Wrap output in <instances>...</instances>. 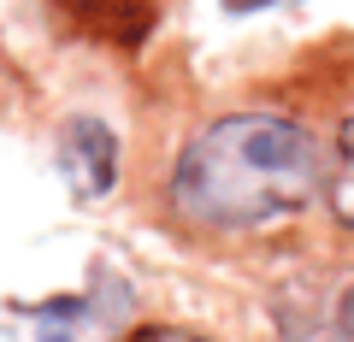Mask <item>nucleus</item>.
<instances>
[{"label":"nucleus","instance_id":"nucleus-1","mask_svg":"<svg viewBox=\"0 0 354 342\" xmlns=\"http://www.w3.org/2000/svg\"><path fill=\"white\" fill-rule=\"evenodd\" d=\"M325 195V153L301 118L242 106L201 124L171 160L165 207L201 236H260Z\"/></svg>","mask_w":354,"mask_h":342},{"label":"nucleus","instance_id":"nucleus-2","mask_svg":"<svg viewBox=\"0 0 354 342\" xmlns=\"http://www.w3.org/2000/svg\"><path fill=\"white\" fill-rule=\"evenodd\" d=\"M283 342H354V266L301 272L272 301Z\"/></svg>","mask_w":354,"mask_h":342},{"label":"nucleus","instance_id":"nucleus-3","mask_svg":"<svg viewBox=\"0 0 354 342\" xmlns=\"http://www.w3.org/2000/svg\"><path fill=\"white\" fill-rule=\"evenodd\" d=\"M59 171L71 178V189L83 195V201H101L106 189L118 183V136L113 124H101V118H65L59 130Z\"/></svg>","mask_w":354,"mask_h":342},{"label":"nucleus","instance_id":"nucleus-4","mask_svg":"<svg viewBox=\"0 0 354 342\" xmlns=\"http://www.w3.org/2000/svg\"><path fill=\"white\" fill-rule=\"evenodd\" d=\"M71 6L88 30H101L106 41H124V48H136L153 30V18H160L153 0H71Z\"/></svg>","mask_w":354,"mask_h":342},{"label":"nucleus","instance_id":"nucleus-5","mask_svg":"<svg viewBox=\"0 0 354 342\" xmlns=\"http://www.w3.org/2000/svg\"><path fill=\"white\" fill-rule=\"evenodd\" d=\"M325 207L342 230H354V113L337 118L325 148Z\"/></svg>","mask_w":354,"mask_h":342},{"label":"nucleus","instance_id":"nucleus-6","mask_svg":"<svg viewBox=\"0 0 354 342\" xmlns=\"http://www.w3.org/2000/svg\"><path fill=\"white\" fill-rule=\"evenodd\" d=\"M124 342H213V336H201L189 325H136Z\"/></svg>","mask_w":354,"mask_h":342},{"label":"nucleus","instance_id":"nucleus-7","mask_svg":"<svg viewBox=\"0 0 354 342\" xmlns=\"http://www.w3.org/2000/svg\"><path fill=\"white\" fill-rule=\"evenodd\" d=\"M230 18H254V12H272V6H290V0H218Z\"/></svg>","mask_w":354,"mask_h":342}]
</instances>
